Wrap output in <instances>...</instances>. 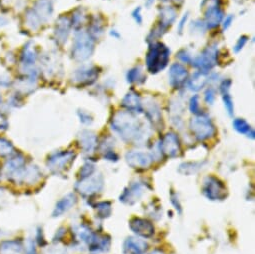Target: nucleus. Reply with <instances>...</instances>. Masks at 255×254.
<instances>
[{
  "label": "nucleus",
  "mask_w": 255,
  "mask_h": 254,
  "mask_svg": "<svg viewBox=\"0 0 255 254\" xmlns=\"http://www.w3.org/2000/svg\"><path fill=\"white\" fill-rule=\"evenodd\" d=\"M112 129L127 141H138L142 137V124L138 118L128 112H119L112 117Z\"/></svg>",
  "instance_id": "obj_1"
},
{
  "label": "nucleus",
  "mask_w": 255,
  "mask_h": 254,
  "mask_svg": "<svg viewBox=\"0 0 255 254\" xmlns=\"http://www.w3.org/2000/svg\"><path fill=\"white\" fill-rule=\"evenodd\" d=\"M169 57L170 50L166 45L161 42H152L146 54V66L148 71L155 74L163 70L169 62Z\"/></svg>",
  "instance_id": "obj_2"
},
{
  "label": "nucleus",
  "mask_w": 255,
  "mask_h": 254,
  "mask_svg": "<svg viewBox=\"0 0 255 254\" xmlns=\"http://www.w3.org/2000/svg\"><path fill=\"white\" fill-rule=\"evenodd\" d=\"M93 49V37L89 33L80 32L76 35L72 49V55L74 56V58L79 60L87 59L89 56H91Z\"/></svg>",
  "instance_id": "obj_3"
},
{
  "label": "nucleus",
  "mask_w": 255,
  "mask_h": 254,
  "mask_svg": "<svg viewBox=\"0 0 255 254\" xmlns=\"http://www.w3.org/2000/svg\"><path fill=\"white\" fill-rule=\"evenodd\" d=\"M190 128L198 140H205L211 137L215 131L210 118L206 115H198L190 121Z\"/></svg>",
  "instance_id": "obj_4"
},
{
  "label": "nucleus",
  "mask_w": 255,
  "mask_h": 254,
  "mask_svg": "<svg viewBox=\"0 0 255 254\" xmlns=\"http://www.w3.org/2000/svg\"><path fill=\"white\" fill-rule=\"evenodd\" d=\"M217 57H218V48L214 45L206 47L202 53L192 59V65L199 69V71L203 73H208L216 64H217Z\"/></svg>",
  "instance_id": "obj_5"
},
{
  "label": "nucleus",
  "mask_w": 255,
  "mask_h": 254,
  "mask_svg": "<svg viewBox=\"0 0 255 254\" xmlns=\"http://www.w3.org/2000/svg\"><path fill=\"white\" fill-rule=\"evenodd\" d=\"M159 17H160L159 24L151 31L150 35L148 36V37L152 36V39L162 36V34L166 32L167 28L172 25V23L176 18V11L172 7H164L160 10Z\"/></svg>",
  "instance_id": "obj_6"
},
{
  "label": "nucleus",
  "mask_w": 255,
  "mask_h": 254,
  "mask_svg": "<svg viewBox=\"0 0 255 254\" xmlns=\"http://www.w3.org/2000/svg\"><path fill=\"white\" fill-rule=\"evenodd\" d=\"M225 187L218 179L214 177H208L203 186V193L211 200L222 199L225 197Z\"/></svg>",
  "instance_id": "obj_7"
},
{
  "label": "nucleus",
  "mask_w": 255,
  "mask_h": 254,
  "mask_svg": "<svg viewBox=\"0 0 255 254\" xmlns=\"http://www.w3.org/2000/svg\"><path fill=\"white\" fill-rule=\"evenodd\" d=\"M223 18V11L220 7V0H212L205 12V26L207 28L217 27Z\"/></svg>",
  "instance_id": "obj_8"
},
{
  "label": "nucleus",
  "mask_w": 255,
  "mask_h": 254,
  "mask_svg": "<svg viewBox=\"0 0 255 254\" xmlns=\"http://www.w3.org/2000/svg\"><path fill=\"white\" fill-rule=\"evenodd\" d=\"M188 79V71L187 69L179 64L174 63L171 65L169 70V83L173 88L182 87Z\"/></svg>",
  "instance_id": "obj_9"
},
{
  "label": "nucleus",
  "mask_w": 255,
  "mask_h": 254,
  "mask_svg": "<svg viewBox=\"0 0 255 254\" xmlns=\"http://www.w3.org/2000/svg\"><path fill=\"white\" fill-rule=\"evenodd\" d=\"M160 149L165 155L169 157L176 156L180 151L178 137L174 133H167L161 141Z\"/></svg>",
  "instance_id": "obj_10"
},
{
  "label": "nucleus",
  "mask_w": 255,
  "mask_h": 254,
  "mask_svg": "<svg viewBox=\"0 0 255 254\" xmlns=\"http://www.w3.org/2000/svg\"><path fill=\"white\" fill-rule=\"evenodd\" d=\"M130 228L133 232L143 237H149L154 233L153 225L149 221L140 218H134L131 220Z\"/></svg>",
  "instance_id": "obj_11"
},
{
  "label": "nucleus",
  "mask_w": 255,
  "mask_h": 254,
  "mask_svg": "<svg viewBox=\"0 0 255 254\" xmlns=\"http://www.w3.org/2000/svg\"><path fill=\"white\" fill-rule=\"evenodd\" d=\"M127 162L134 168H146L151 163V158L148 154L141 152H130L126 155Z\"/></svg>",
  "instance_id": "obj_12"
},
{
  "label": "nucleus",
  "mask_w": 255,
  "mask_h": 254,
  "mask_svg": "<svg viewBox=\"0 0 255 254\" xmlns=\"http://www.w3.org/2000/svg\"><path fill=\"white\" fill-rule=\"evenodd\" d=\"M98 77V72L96 67H88L83 68L80 70H77V72L74 75V79L80 84H91L95 81V79Z\"/></svg>",
  "instance_id": "obj_13"
},
{
  "label": "nucleus",
  "mask_w": 255,
  "mask_h": 254,
  "mask_svg": "<svg viewBox=\"0 0 255 254\" xmlns=\"http://www.w3.org/2000/svg\"><path fill=\"white\" fill-rule=\"evenodd\" d=\"M147 249V244L135 238H128L124 243L125 254H143Z\"/></svg>",
  "instance_id": "obj_14"
},
{
  "label": "nucleus",
  "mask_w": 255,
  "mask_h": 254,
  "mask_svg": "<svg viewBox=\"0 0 255 254\" xmlns=\"http://www.w3.org/2000/svg\"><path fill=\"white\" fill-rule=\"evenodd\" d=\"M122 105L130 112H142L140 97L134 91H130L125 95L122 100Z\"/></svg>",
  "instance_id": "obj_15"
},
{
  "label": "nucleus",
  "mask_w": 255,
  "mask_h": 254,
  "mask_svg": "<svg viewBox=\"0 0 255 254\" xmlns=\"http://www.w3.org/2000/svg\"><path fill=\"white\" fill-rule=\"evenodd\" d=\"M231 86V80L230 79H226L224 81H222V83L220 84V92L222 94V99L224 102V105L227 109V112L229 113V115L233 114V101L232 98L229 94V89Z\"/></svg>",
  "instance_id": "obj_16"
},
{
  "label": "nucleus",
  "mask_w": 255,
  "mask_h": 254,
  "mask_svg": "<svg viewBox=\"0 0 255 254\" xmlns=\"http://www.w3.org/2000/svg\"><path fill=\"white\" fill-rule=\"evenodd\" d=\"M206 74L207 73H203L201 71L194 73V75L191 77V79L188 80V87L194 91L200 90L207 82Z\"/></svg>",
  "instance_id": "obj_17"
},
{
  "label": "nucleus",
  "mask_w": 255,
  "mask_h": 254,
  "mask_svg": "<svg viewBox=\"0 0 255 254\" xmlns=\"http://www.w3.org/2000/svg\"><path fill=\"white\" fill-rule=\"evenodd\" d=\"M233 126H234V129L241 133V134H244L248 137H251L252 139L254 138V130L251 128V126L244 120V119H241V118H238V119H235L233 121Z\"/></svg>",
  "instance_id": "obj_18"
},
{
  "label": "nucleus",
  "mask_w": 255,
  "mask_h": 254,
  "mask_svg": "<svg viewBox=\"0 0 255 254\" xmlns=\"http://www.w3.org/2000/svg\"><path fill=\"white\" fill-rule=\"evenodd\" d=\"M141 193H142V189H141L140 185L135 184V185L131 186L129 191H125L123 193V195L120 197V200L127 202V203H132V200L135 201L137 198H139Z\"/></svg>",
  "instance_id": "obj_19"
},
{
  "label": "nucleus",
  "mask_w": 255,
  "mask_h": 254,
  "mask_svg": "<svg viewBox=\"0 0 255 254\" xmlns=\"http://www.w3.org/2000/svg\"><path fill=\"white\" fill-rule=\"evenodd\" d=\"M127 81L129 83H143L146 79V77L143 76L142 71L139 67H135L130 69L128 72H127Z\"/></svg>",
  "instance_id": "obj_20"
},
{
  "label": "nucleus",
  "mask_w": 255,
  "mask_h": 254,
  "mask_svg": "<svg viewBox=\"0 0 255 254\" xmlns=\"http://www.w3.org/2000/svg\"><path fill=\"white\" fill-rule=\"evenodd\" d=\"M247 41H248V37H247V36H245V35L241 36V37L238 39V41L236 42V44H235V46H234V48H233L234 52H235V53H238L239 51H241V50L243 49V47L245 46V44L247 43Z\"/></svg>",
  "instance_id": "obj_21"
},
{
  "label": "nucleus",
  "mask_w": 255,
  "mask_h": 254,
  "mask_svg": "<svg viewBox=\"0 0 255 254\" xmlns=\"http://www.w3.org/2000/svg\"><path fill=\"white\" fill-rule=\"evenodd\" d=\"M190 111L192 113H199V102H198V96L195 95L190 99V105H189Z\"/></svg>",
  "instance_id": "obj_22"
},
{
  "label": "nucleus",
  "mask_w": 255,
  "mask_h": 254,
  "mask_svg": "<svg viewBox=\"0 0 255 254\" xmlns=\"http://www.w3.org/2000/svg\"><path fill=\"white\" fill-rule=\"evenodd\" d=\"M215 100V90L213 88H208L205 91V101L208 104H212Z\"/></svg>",
  "instance_id": "obj_23"
},
{
  "label": "nucleus",
  "mask_w": 255,
  "mask_h": 254,
  "mask_svg": "<svg viewBox=\"0 0 255 254\" xmlns=\"http://www.w3.org/2000/svg\"><path fill=\"white\" fill-rule=\"evenodd\" d=\"M178 58L181 60V61H183V62H185V63H190L191 62V60H192V58H191V56H190V54L186 51V50H180L179 52H178Z\"/></svg>",
  "instance_id": "obj_24"
},
{
  "label": "nucleus",
  "mask_w": 255,
  "mask_h": 254,
  "mask_svg": "<svg viewBox=\"0 0 255 254\" xmlns=\"http://www.w3.org/2000/svg\"><path fill=\"white\" fill-rule=\"evenodd\" d=\"M141 8H136L133 12H132V17L134 18V20L136 21V23L141 24L142 23V16H141Z\"/></svg>",
  "instance_id": "obj_25"
},
{
  "label": "nucleus",
  "mask_w": 255,
  "mask_h": 254,
  "mask_svg": "<svg viewBox=\"0 0 255 254\" xmlns=\"http://www.w3.org/2000/svg\"><path fill=\"white\" fill-rule=\"evenodd\" d=\"M233 19H234L233 15H228L227 17H225V19L223 21V24H222L223 25V30H226V29H228L230 27V25L232 24Z\"/></svg>",
  "instance_id": "obj_26"
},
{
  "label": "nucleus",
  "mask_w": 255,
  "mask_h": 254,
  "mask_svg": "<svg viewBox=\"0 0 255 254\" xmlns=\"http://www.w3.org/2000/svg\"><path fill=\"white\" fill-rule=\"evenodd\" d=\"M187 19H188V13L184 14V16L181 18V20H180V22H179V24H178V32H179V33H181V32H182L183 27H184L185 22L187 21Z\"/></svg>",
  "instance_id": "obj_27"
},
{
  "label": "nucleus",
  "mask_w": 255,
  "mask_h": 254,
  "mask_svg": "<svg viewBox=\"0 0 255 254\" xmlns=\"http://www.w3.org/2000/svg\"><path fill=\"white\" fill-rule=\"evenodd\" d=\"M153 2H154V0H147V1H146V6L149 7Z\"/></svg>",
  "instance_id": "obj_28"
},
{
  "label": "nucleus",
  "mask_w": 255,
  "mask_h": 254,
  "mask_svg": "<svg viewBox=\"0 0 255 254\" xmlns=\"http://www.w3.org/2000/svg\"><path fill=\"white\" fill-rule=\"evenodd\" d=\"M151 254H163V253H161L160 251H155V252H152Z\"/></svg>",
  "instance_id": "obj_29"
},
{
  "label": "nucleus",
  "mask_w": 255,
  "mask_h": 254,
  "mask_svg": "<svg viewBox=\"0 0 255 254\" xmlns=\"http://www.w3.org/2000/svg\"><path fill=\"white\" fill-rule=\"evenodd\" d=\"M3 21V19L2 18H0V22H2ZM0 24H1V23H0Z\"/></svg>",
  "instance_id": "obj_30"
}]
</instances>
